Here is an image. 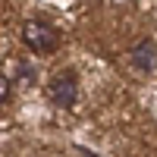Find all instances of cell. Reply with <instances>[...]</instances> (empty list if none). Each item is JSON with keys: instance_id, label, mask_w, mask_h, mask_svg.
Masks as SVG:
<instances>
[{"instance_id": "6da1fadb", "label": "cell", "mask_w": 157, "mask_h": 157, "mask_svg": "<svg viewBox=\"0 0 157 157\" xmlns=\"http://www.w3.org/2000/svg\"><path fill=\"white\" fill-rule=\"evenodd\" d=\"M22 41H25L29 50H35V54H54V50L60 47V35H57L54 25L29 19L22 25Z\"/></svg>"}, {"instance_id": "3957f363", "label": "cell", "mask_w": 157, "mask_h": 157, "mask_svg": "<svg viewBox=\"0 0 157 157\" xmlns=\"http://www.w3.org/2000/svg\"><path fill=\"white\" fill-rule=\"evenodd\" d=\"M154 57H157V44L151 41V38H145V41H138L132 47V66L135 69H151L154 66Z\"/></svg>"}, {"instance_id": "277c9868", "label": "cell", "mask_w": 157, "mask_h": 157, "mask_svg": "<svg viewBox=\"0 0 157 157\" xmlns=\"http://www.w3.org/2000/svg\"><path fill=\"white\" fill-rule=\"evenodd\" d=\"M6 98H10V78L0 72V104H6Z\"/></svg>"}, {"instance_id": "7a4b0ae2", "label": "cell", "mask_w": 157, "mask_h": 157, "mask_svg": "<svg viewBox=\"0 0 157 157\" xmlns=\"http://www.w3.org/2000/svg\"><path fill=\"white\" fill-rule=\"evenodd\" d=\"M78 98V78L72 69H63L47 82V101L54 107H72Z\"/></svg>"}]
</instances>
